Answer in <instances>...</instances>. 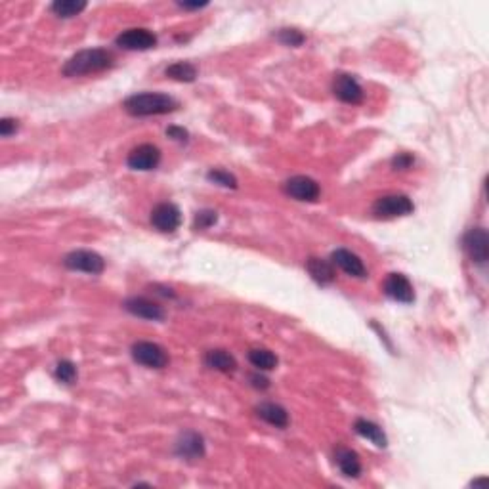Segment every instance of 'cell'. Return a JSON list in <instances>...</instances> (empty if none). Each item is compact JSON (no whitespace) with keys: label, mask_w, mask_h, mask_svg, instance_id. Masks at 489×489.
Instances as JSON below:
<instances>
[{"label":"cell","mask_w":489,"mask_h":489,"mask_svg":"<svg viewBox=\"0 0 489 489\" xmlns=\"http://www.w3.org/2000/svg\"><path fill=\"white\" fill-rule=\"evenodd\" d=\"M415 211L413 201L408 195H384L373 204V214L377 218L408 216Z\"/></svg>","instance_id":"cell-3"},{"label":"cell","mask_w":489,"mask_h":489,"mask_svg":"<svg viewBox=\"0 0 489 489\" xmlns=\"http://www.w3.org/2000/svg\"><path fill=\"white\" fill-rule=\"evenodd\" d=\"M124 111L132 117H151V115H167L180 107V103L169 94L161 92H142L132 94L122 103Z\"/></svg>","instance_id":"cell-1"},{"label":"cell","mask_w":489,"mask_h":489,"mask_svg":"<svg viewBox=\"0 0 489 489\" xmlns=\"http://www.w3.org/2000/svg\"><path fill=\"white\" fill-rule=\"evenodd\" d=\"M331 262L334 266H339L340 270L348 275L358 279L367 278V268L365 264L361 262V259L358 254H353L352 251H346V249H337V251L331 254Z\"/></svg>","instance_id":"cell-14"},{"label":"cell","mask_w":489,"mask_h":489,"mask_svg":"<svg viewBox=\"0 0 489 489\" xmlns=\"http://www.w3.org/2000/svg\"><path fill=\"white\" fill-rule=\"evenodd\" d=\"M216 220L218 216L214 211H199L197 214H195V218H193V230H209L211 226L216 224Z\"/></svg>","instance_id":"cell-27"},{"label":"cell","mask_w":489,"mask_h":489,"mask_svg":"<svg viewBox=\"0 0 489 489\" xmlns=\"http://www.w3.org/2000/svg\"><path fill=\"white\" fill-rule=\"evenodd\" d=\"M124 310L132 313V315H136V318H143V320H164L163 306H159L150 299H143V296H132V299L126 300L124 302Z\"/></svg>","instance_id":"cell-13"},{"label":"cell","mask_w":489,"mask_h":489,"mask_svg":"<svg viewBox=\"0 0 489 489\" xmlns=\"http://www.w3.org/2000/svg\"><path fill=\"white\" fill-rule=\"evenodd\" d=\"M207 178H209L211 182L218 183V185H222V188H231V190H235V188H237V178L233 176V174H230V172H226V170H222V169L211 170V172L207 174Z\"/></svg>","instance_id":"cell-25"},{"label":"cell","mask_w":489,"mask_h":489,"mask_svg":"<svg viewBox=\"0 0 489 489\" xmlns=\"http://www.w3.org/2000/svg\"><path fill=\"white\" fill-rule=\"evenodd\" d=\"M334 459H337V464L342 474L346 478H360L361 474V461L360 455L352 451V449L339 448L337 453H334Z\"/></svg>","instance_id":"cell-17"},{"label":"cell","mask_w":489,"mask_h":489,"mask_svg":"<svg viewBox=\"0 0 489 489\" xmlns=\"http://www.w3.org/2000/svg\"><path fill=\"white\" fill-rule=\"evenodd\" d=\"M353 430L356 434H360L361 438H365L369 442H373L377 448H386L388 445V438L384 434L379 424H374L373 421H367V419H358L353 422Z\"/></svg>","instance_id":"cell-18"},{"label":"cell","mask_w":489,"mask_h":489,"mask_svg":"<svg viewBox=\"0 0 489 489\" xmlns=\"http://www.w3.org/2000/svg\"><path fill=\"white\" fill-rule=\"evenodd\" d=\"M167 134H169L172 140H178V142H185V140H188V130L178 129V126H170V129L167 130Z\"/></svg>","instance_id":"cell-30"},{"label":"cell","mask_w":489,"mask_h":489,"mask_svg":"<svg viewBox=\"0 0 489 489\" xmlns=\"http://www.w3.org/2000/svg\"><path fill=\"white\" fill-rule=\"evenodd\" d=\"M63 266L73 270V272H84L96 275V273H102L105 270V260L94 251H73L63 259Z\"/></svg>","instance_id":"cell-4"},{"label":"cell","mask_w":489,"mask_h":489,"mask_svg":"<svg viewBox=\"0 0 489 489\" xmlns=\"http://www.w3.org/2000/svg\"><path fill=\"white\" fill-rule=\"evenodd\" d=\"M178 6L185 8V10H199V8L207 6V2H193V4H190V2H178Z\"/></svg>","instance_id":"cell-31"},{"label":"cell","mask_w":489,"mask_h":489,"mask_svg":"<svg viewBox=\"0 0 489 489\" xmlns=\"http://www.w3.org/2000/svg\"><path fill=\"white\" fill-rule=\"evenodd\" d=\"M115 65V56L111 54L105 48H90V50H81L77 52L63 67L65 77H81L100 73L105 69H111Z\"/></svg>","instance_id":"cell-2"},{"label":"cell","mask_w":489,"mask_h":489,"mask_svg":"<svg viewBox=\"0 0 489 489\" xmlns=\"http://www.w3.org/2000/svg\"><path fill=\"white\" fill-rule=\"evenodd\" d=\"M56 379L63 382V384H73L77 379L75 363L69 360H61L60 363L56 365Z\"/></svg>","instance_id":"cell-24"},{"label":"cell","mask_w":489,"mask_h":489,"mask_svg":"<svg viewBox=\"0 0 489 489\" xmlns=\"http://www.w3.org/2000/svg\"><path fill=\"white\" fill-rule=\"evenodd\" d=\"M84 8H86V2H77V0H56L50 10H52L58 18L67 20V18L81 14Z\"/></svg>","instance_id":"cell-23"},{"label":"cell","mask_w":489,"mask_h":489,"mask_svg":"<svg viewBox=\"0 0 489 489\" xmlns=\"http://www.w3.org/2000/svg\"><path fill=\"white\" fill-rule=\"evenodd\" d=\"M306 270L312 275L313 281L320 283V285H331L334 279H337V272H334L333 264L327 262V260L315 259V256L306 260Z\"/></svg>","instance_id":"cell-16"},{"label":"cell","mask_w":489,"mask_h":489,"mask_svg":"<svg viewBox=\"0 0 489 489\" xmlns=\"http://www.w3.org/2000/svg\"><path fill=\"white\" fill-rule=\"evenodd\" d=\"M384 294L388 299L396 300V302H403V304H411L415 300V291L411 281H409L403 273H390L384 279Z\"/></svg>","instance_id":"cell-12"},{"label":"cell","mask_w":489,"mask_h":489,"mask_svg":"<svg viewBox=\"0 0 489 489\" xmlns=\"http://www.w3.org/2000/svg\"><path fill=\"white\" fill-rule=\"evenodd\" d=\"M117 46L122 48V50H151L155 48L157 37L155 33H151L150 29H129V31H122L119 37H117Z\"/></svg>","instance_id":"cell-9"},{"label":"cell","mask_w":489,"mask_h":489,"mask_svg":"<svg viewBox=\"0 0 489 489\" xmlns=\"http://www.w3.org/2000/svg\"><path fill=\"white\" fill-rule=\"evenodd\" d=\"M204 365L211 367L214 371H220V373L230 374L237 369V361L226 350H211L204 356Z\"/></svg>","instance_id":"cell-19"},{"label":"cell","mask_w":489,"mask_h":489,"mask_svg":"<svg viewBox=\"0 0 489 489\" xmlns=\"http://www.w3.org/2000/svg\"><path fill=\"white\" fill-rule=\"evenodd\" d=\"M333 94L339 98L340 102L352 103V105L363 102V89L360 86V82L356 81V77L348 75V73L334 75Z\"/></svg>","instance_id":"cell-11"},{"label":"cell","mask_w":489,"mask_h":489,"mask_svg":"<svg viewBox=\"0 0 489 489\" xmlns=\"http://www.w3.org/2000/svg\"><path fill=\"white\" fill-rule=\"evenodd\" d=\"M176 455L182 457V459H188V461H197L204 455V442L201 434L197 432H183L180 436V440L176 442Z\"/></svg>","instance_id":"cell-15"},{"label":"cell","mask_w":489,"mask_h":489,"mask_svg":"<svg viewBox=\"0 0 489 489\" xmlns=\"http://www.w3.org/2000/svg\"><path fill=\"white\" fill-rule=\"evenodd\" d=\"M283 191L296 201L315 203L321 195L320 183L310 176H292L283 183Z\"/></svg>","instance_id":"cell-5"},{"label":"cell","mask_w":489,"mask_h":489,"mask_svg":"<svg viewBox=\"0 0 489 489\" xmlns=\"http://www.w3.org/2000/svg\"><path fill=\"white\" fill-rule=\"evenodd\" d=\"M256 415L262 421L272 424L275 428H287L289 424V413L285 408H281L278 403H260L256 408Z\"/></svg>","instance_id":"cell-20"},{"label":"cell","mask_w":489,"mask_h":489,"mask_svg":"<svg viewBox=\"0 0 489 489\" xmlns=\"http://www.w3.org/2000/svg\"><path fill=\"white\" fill-rule=\"evenodd\" d=\"M164 75L178 82H193L197 79V67L190 61H176L167 67Z\"/></svg>","instance_id":"cell-21"},{"label":"cell","mask_w":489,"mask_h":489,"mask_svg":"<svg viewBox=\"0 0 489 489\" xmlns=\"http://www.w3.org/2000/svg\"><path fill=\"white\" fill-rule=\"evenodd\" d=\"M161 163V150L153 143H142L130 151L126 164L132 170H153Z\"/></svg>","instance_id":"cell-10"},{"label":"cell","mask_w":489,"mask_h":489,"mask_svg":"<svg viewBox=\"0 0 489 489\" xmlns=\"http://www.w3.org/2000/svg\"><path fill=\"white\" fill-rule=\"evenodd\" d=\"M415 163V157L411 153H398V155L392 159V167L396 170H408L411 169Z\"/></svg>","instance_id":"cell-28"},{"label":"cell","mask_w":489,"mask_h":489,"mask_svg":"<svg viewBox=\"0 0 489 489\" xmlns=\"http://www.w3.org/2000/svg\"><path fill=\"white\" fill-rule=\"evenodd\" d=\"M180 224H182V212L174 203H161L151 211V226L161 233H174Z\"/></svg>","instance_id":"cell-8"},{"label":"cell","mask_w":489,"mask_h":489,"mask_svg":"<svg viewBox=\"0 0 489 489\" xmlns=\"http://www.w3.org/2000/svg\"><path fill=\"white\" fill-rule=\"evenodd\" d=\"M132 358L138 361L140 365L150 367V369H163L169 363V356L164 352V348H161L155 342H136L132 346Z\"/></svg>","instance_id":"cell-6"},{"label":"cell","mask_w":489,"mask_h":489,"mask_svg":"<svg viewBox=\"0 0 489 489\" xmlns=\"http://www.w3.org/2000/svg\"><path fill=\"white\" fill-rule=\"evenodd\" d=\"M462 247L474 264H485L489 259V237L483 228H472L462 239Z\"/></svg>","instance_id":"cell-7"},{"label":"cell","mask_w":489,"mask_h":489,"mask_svg":"<svg viewBox=\"0 0 489 489\" xmlns=\"http://www.w3.org/2000/svg\"><path fill=\"white\" fill-rule=\"evenodd\" d=\"M249 361L256 367L259 371H272L278 367V356L266 348H252L249 352Z\"/></svg>","instance_id":"cell-22"},{"label":"cell","mask_w":489,"mask_h":489,"mask_svg":"<svg viewBox=\"0 0 489 489\" xmlns=\"http://www.w3.org/2000/svg\"><path fill=\"white\" fill-rule=\"evenodd\" d=\"M18 121L15 119H12V117H4L2 121H0V136L2 138H10L12 134H14L15 130H18Z\"/></svg>","instance_id":"cell-29"},{"label":"cell","mask_w":489,"mask_h":489,"mask_svg":"<svg viewBox=\"0 0 489 489\" xmlns=\"http://www.w3.org/2000/svg\"><path fill=\"white\" fill-rule=\"evenodd\" d=\"M251 381H254V382H252V384H254V386H256V388H262V390L270 386L264 377H251Z\"/></svg>","instance_id":"cell-32"},{"label":"cell","mask_w":489,"mask_h":489,"mask_svg":"<svg viewBox=\"0 0 489 489\" xmlns=\"http://www.w3.org/2000/svg\"><path fill=\"white\" fill-rule=\"evenodd\" d=\"M278 41L281 42V44H285V46H300V44H304L306 37L300 33L299 29L287 27V29H279Z\"/></svg>","instance_id":"cell-26"}]
</instances>
